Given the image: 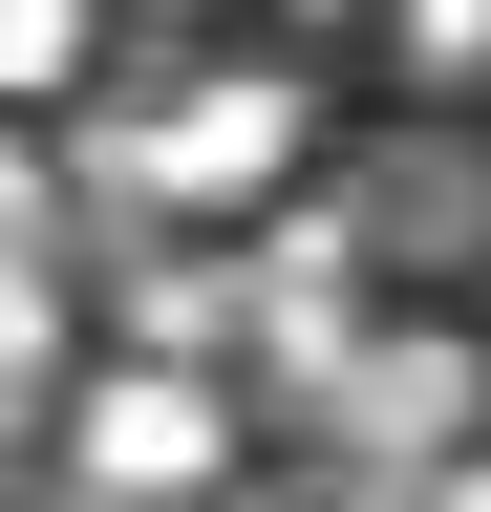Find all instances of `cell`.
I'll return each instance as SVG.
<instances>
[{"mask_svg": "<svg viewBox=\"0 0 491 512\" xmlns=\"http://www.w3.org/2000/svg\"><path fill=\"white\" fill-rule=\"evenodd\" d=\"M86 171L129 192L150 235H235V214H278V171H299V64H193V86L129 107Z\"/></svg>", "mask_w": 491, "mask_h": 512, "instance_id": "1", "label": "cell"}, {"mask_svg": "<svg viewBox=\"0 0 491 512\" xmlns=\"http://www.w3.org/2000/svg\"><path fill=\"white\" fill-rule=\"evenodd\" d=\"M65 491L86 512H214L235 491V384L214 363H107L65 406Z\"/></svg>", "mask_w": 491, "mask_h": 512, "instance_id": "2", "label": "cell"}, {"mask_svg": "<svg viewBox=\"0 0 491 512\" xmlns=\"http://www.w3.org/2000/svg\"><path fill=\"white\" fill-rule=\"evenodd\" d=\"M321 406H342V448H363V470H449V448L491 427V363L449 342V320H363V342L321 363Z\"/></svg>", "mask_w": 491, "mask_h": 512, "instance_id": "3", "label": "cell"}, {"mask_svg": "<svg viewBox=\"0 0 491 512\" xmlns=\"http://www.w3.org/2000/svg\"><path fill=\"white\" fill-rule=\"evenodd\" d=\"M342 214H363V256H470V235H491V171L449 150V128H406L385 192H342Z\"/></svg>", "mask_w": 491, "mask_h": 512, "instance_id": "4", "label": "cell"}, {"mask_svg": "<svg viewBox=\"0 0 491 512\" xmlns=\"http://www.w3.org/2000/svg\"><path fill=\"white\" fill-rule=\"evenodd\" d=\"M107 64V0H0V107H65Z\"/></svg>", "mask_w": 491, "mask_h": 512, "instance_id": "5", "label": "cell"}, {"mask_svg": "<svg viewBox=\"0 0 491 512\" xmlns=\"http://www.w3.org/2000/svg\"><path fill=\"white\" fill-rule=\"evenodd\" d=\"M385 64H406L427 107H470L491 86V0H385Z\"/></svg>", "mask_w": 491, "mask_h": 512, "instance_id": "6", "label": "cell"}, {"mask_svg": "<svg viewBox=\"0 0 491 512\" xmlns=\"http://www.w3.org/2000/svg\"><path fill=\"white\" fill-rule=\"evenodd\" d=\"M43 363H65V278H43V256H22V235H0V406H22V384H43Z\"/></svg>", "mask_w": 491, "mask_h": 512, "instance_id": "7", "label": "cell"}, {"mask_svg": "<svg viewBox=\"0 0 491 512\" xmlns=\"http://www.w3.org/2000/svg\"><path fill=\"white\" fill-rule=\"evenodd\" d=\"M427 512H491V448H449V470H427Z\"/></svg>", "mask_w": 491, "mask_h": 512, "instance_id": "8", "label": "cell"}, {"mask_svg": "<svg viewBox=\"0 0 491 512\" xmlns=\"http://www.w3.org/2000/svg\"><path fill=\"white\" fill-rule=\"evenodd\" d=\"M278 22H385V0H278Z\"/></svg>", "mask_w": 491, "mask_h": 512, "instance_id": "9", "label": "cell"}, {"mask_svg": "<svg viewBox=\"0 0 491 512\" xmlns=\"http://www.w3.org/2000/svg\"><path fill=\"white\" fill-rule=\"evenodd\" d=\"M214 512H278V491H214Z\"/></svg>", "mask_w": 491, "mask_h": 512, "instance_id": "10", "label": "cell"}]
</instances>
